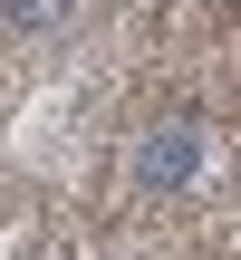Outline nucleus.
<instances>
[{
    "instance_id": "nucleus-1",
    "label": "nucleus",
    "mask_w": 241,
    "mask_h": 260,
    "mask_svg": "<svg viewBox=\"0 0 241 260\" xmlns=\"http://www.w3.org/2000/svg\"><path fill=\"white\" fill-rule=\"evenodd\" d=\"M203 164H213V135H203L193 116H164V125H145V135L126 145L135 193H193V183H203Z\"/></svg>"
},
{
    "instance_id": "nucleus-2",
    "label": "nucleus",
    "mask_w": 241,
    "mask_h": 260,
    "mask_svg": "<svg viewBox=\"0 0 241 260\" xmlns=\"http://www.w3.org/2000/svg\"><path fill=\"white\" fill-rule=\"evenodd\" d=\"M77 19V0H0V29L10 39H48V29H68Z\"/></svg>"
}]
</instances>
